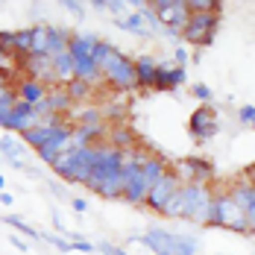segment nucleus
<instances>
[{"mask_svg":"<svg viewBox=\"0 0 255 255\" xmlns=\"http://www.w3.org/2000/svg\"><path fill=\"white\" fill-rule=\"evenodd\" d=\"M53 170L65 182L88 185V179H91V147H71L68 153L53 164Z\"/></svg>","mask_w":255,"mask_h":255,"instance_id":"2","label":"nucleus"},{"mask_svg":"<svg viewBox=\"0 0 255 255\" xmlns=\"http://www.w3.org/2000/svg\"><path fill=\"white\" fill-rule=\"evenodd\" d=\"M47 100H50V109L53 115H59V112H65V109H71V94H68V88H53L47 91Z\"/></svg>","mask_w":255,"mask_h":255,"instance_id":"26","label":"nucleus"},{"mask_svg":"<svg viewBox=\"0 0 255 255\" xmlns=\"http://www.w3.org/2000/svg\"><path fill=\"white\" fill-rule=\"evenodd\" d=\"M124 173V170H121ZM121 173H115V176L103 179V182H97V185H91L88 191H94L97 197H103V200H124V176Z\"/></svg>","mask_w":255,"mask_h":255,"instance_id":"16","label":"nucleus"},{"mask_svg":"<svg viewBox=\"0 0 255 255\" xmlns=\"http://www.w3.org/2000/svg\"><path fill=\"white\" fill-rule=\"evenodd\" d=\"M173 255H197V238L194 235H173V247H170Z\"/></svg>","mask_w":255,"mask_h":255,"instance_id":"25","label":"nucleus"},{"mask_svg":"<svg viewBox=\"0 0 255 255\" xmlns=\"http://www.w3.org/2000/svg\"><path fill=\"white\" fill-rule=\"evenodd\" d=\"M15 65H18V62L12 59V53H9V50H3V47H0V71L12 77V74H15Z\"/></svg>","mask_w":255,"mask_h":255,"instance_id":"33","label":"nucleus"},{"mask_svg":"<svg viewBox=\"0 0 255 255\" xmlns=\"http://www.w3.org/2000/svg\"><path fill=\"white\" fill-rule=\"evenodd\" d=\"M71 205H74V211H88V200H82V197H74Z\"/></svg>","mask_w":255,"mask_h":255,"instance_id":"39","label":"nucleus"},{"mask_svg":"<svg viewBox=\"0 0 255 255\" xmlns=\"http://www.w3.org/2000/svg\"><path fill=\"white\" fill-rule=\"evenodd\" d=\"M9 79H12L9 74H3V71H0V85H9Z\"/></svg>","mask_w":255,"mask_h":255,"instance_id":"46","label":"nucleus"},{"mask_svg":"<svg viewBox=\"0 0 255 255\" xmlns=\"http://www.w3.org/2000/svg\"><path fill=\"white\" fill-rule=\"evenodd\" d=\"M109 9H112L115 15H121V12L127 9V3H121V0H112V3H109Z\"/></svg>","mask_w":255,"mask_h":255,"instance_id":"41","label":"nucleus"},{"mask_svg":"<svg viewBox=\"0 0 255 255\" xmlns=\"http://www.w3.org/2000/svg\"><path fill=\"white\" fill-rule=\"evenodd\" d=\"M220 26V15L217 12H191L188 24L182 29V38L188 44H197V47H205L214 41V32Z\"/></svg>","mask_w":255,"mask_h":255,"instance_id":"3","label":"nucleus"},{"mask_svg":"<svg viewBox=\"0 0 255 255\" xmlns=\"http://www.w3.org/2000/svg\"><path fill=\"white\" fill-rule=\"evenodd\" d=\"M185 79H188L185 68H170L167 62H158V71H155V88L158 91H173Z\"/></svg>","mask_w":255,"mask_h":255,"instance_id":"12","label":"nucleus"},{"mask_svg":"<svg viewBox=\"0 0 255 255\" xmlns=\"http://www.w3.org/2000/svg\"><path fill=\"white\" fill-rule=\"evenodd\" d=\"M103 112H106V115H109V118H118V115H121V112H124V109H121V106H106V109H103Z\"/></svg>","mask_w":255,"mask_h":255,"instance_id":"43","label":"nucleus"},{"mask_svg":"<svg viewBox=\"0 0 255 255\" xmlns=\"http://www.w3.org/2000/svg\"><path fill=\"white\" fill-rule=\"evenodd\" d=\"M0 164H3V155H0Z\"/></svg>","mask_w":255,"mask_h":255,"instance_id":"48","label":"nucleus"},{"mask_svg":"<svg viewBox=\"0 0 255 255\" xmlns=\"http://www.w3.org/2000/svg\"><path fill=\"white\" fill-rule=\"evenodd\" d=\"M21 71H26V79H35V82H56V71H53V59L50 56H29Z\"/></svg>","mask_w":255,"mask_h":255,"instance_id":"11","label":"nucleus"},{"mask_svg":"<svg viewBox=\"0 0 255 255\" xmlns=\"http://www.w3.org/2000/svg\"><path fill=\"white\" fill-rule=\"evenodd\" d=\"M79 118H82V124H85V127H97V124H103V121H100V109H94V106L82 109V112H79Z\"/></svg>","mask_w":255,"mask_h":255,"instance_id":"31","label":"nucleus"},{"mask_svg":"<svg viewBox=\"0 0 255 255\" xmlns=\"http://www.w3.org/2000/svg\"><path fill=\"white\" fill-rule=\"evenodd\" d=\"M53 132H56V127H44L41 121H38V127H32V129H26L24 135H21V141H24L26 147H32V150H38L47 138H50Z\"/></svg>","mask_w":255,"mask_h":255,"instance_id":"22","label":"nucleus"},{"mask_svg":"<svg viewBox=\"0 0 255 255\" xmlns=\"http://www.w3.org/2000/svg\"><path fill=\"white\" fill-rule=\"evenodd\" d=\"M191 94H194V97H197V100H203L205 106H208V103L214 100V91H211V88H208V85H203V82H197V85H194V88H191Z\"/></svg>","mask_w":255,"mask_h":255,"instance_id":"32","label":"nucleus"},{"mask_svg":"<svg viewBox=\"0 0 255 255\" xmlns=\"http://www.w3.org/2000/svg\"><path fill=\"white\" fill-rule=\"evenodd\" d=\"M208 194H214V191H211V185L185 182V185L176 191V197L167 203V208H164V214H161V217H173V220H191V217H194V211L200 208V203H203Z\"/></svg>","mask_w":255,"mask_h":255,"instance_id":"1","label":"nucleus"},{"mask_svg":"<svg viewBox=\"0 0 255 255\" xmlns=\"http://www.w3.org/2000/svg\"><path fill=\"white\" fill-rule=\"evenodd\" d=\"M118 56H121V50H118L115 44H109V41H103V38H100V44L94 47V65H97L100 71H106Z\"/></svg>","mask_w":255,"mask_h":255,"instance_id":"23","label":"nucleus"},{"mask_svg":"<svg viewBox=\"0 0 255 255\" xmlns=\"http://www.w3.org/2000/svg\"><path fill=\"white\" fill-rule=\"evenodd\" d=\"M214 211H217V194H208L200 208L194 211V217H191V223H200V226H214Z\"/></svg>","mask_w":255,"mask_h":255,"instance_id":"19","label":"nucleus"},{"mask_svg":"<svg viewBox=\"0 0 255 255\" xmlns=\"http://www.w3.org/2000/svg\"><path fill=\"white\" fill-rule=\"evenodd\" d=\"M176 173H179V179H182V185H185V182L208 185V182L214 179V167H211V161H205V158H182V161H176Z\"/></svg>","mask_w":255,"mask_h":255,"instance_id":"10","label":"nucleus"},{"mask_svg":"<svg viewBox=\"0 0 255 255\" xmlns=\"http://www.w3.org/2000/svg\"><path fill=\"white\" fill-rule=\"evenodd\" d=\"M97 44H100V38H97L94 32H77V35H71V47H68V50H71V56L79 62V59H91Z\"/></svg>","mask_w":255,"mask_h":255,"instance_id":"14","label":"nucleus"},{"mask_svg":"<svg viewBox=\"0 0 255 255\" xmlns=\"http://www.w3.org/2000/svg\"><path fill=\"white\" fill-rule=\"evenodd\" d=\"M109 141H112V147H118V150H129V147L135 144V135H132V129H127V127H112L109 129Z\"/></svg>","mask_w":255,"mask_h":255,"instance_id":"24","label":"nucleus"},{"mask_svg":"<svg viewBox=\"0 0 255 255\" xmlns=\"http://www.w3.org/2000/svg\"><path fill=\"white\" fill-rule=\"evenodd\" d=\"M153 12L158 18V24L167 26L170 32H182L188 18H191L188 0H153Z\"/></svg>","mask_w":255,"mask_h":255,"instance_id":"4","label":"nucleus"},{"mask_svg":"<svg viewBox=\"0 0 255 255\" xmlns=\"http://www.w3.org/2000/svg\"><path fill=\"white\" fill-rule=\"evenodd\" d=\"M91 9H109V0H94Z\"/></svg>","mask_w":255,"mask_h":255,"instance_id":"45","label":"nucleus"},{"mask_svg":"<svg viewBox=\"0 0 255 255\" xmlns=\"http://www.w3.org/2000/svg\"><path fill=\"white\" fill-rule=\"evenodd\" d=\"M6 161H9V164H12L15 170H29V167L24 164V158H18V155H15V158H6Z\"/></svg>","mask_w":255,"mask_h":255,"instance_id":"40","label":"nucleus"},{"mask_svg":"<svg viewBox=\"0 0 255 255\" xmlns=\"http://www.w3.org/2000/svg\"><path fill=\"white\" fill-rule=\"evenodd\" d=\"M109 124H97V127H85V124H79L74 127V147H94L100 138L109 135Z\"/></svg>","mask_w":255,"mask_h":255,"instance_id":"13","label":"nucleus"},{"mask_svg":"<svg viewBox=\"0 0 255 255\" xmlns=\"http://www.w3.org/2000/svg\"><path fill=\"white\" fill-rule=\"evenodd\" d=\"M62 6H65L71 15H77V18H82V15H85V6H82V3H77V0H65Z\"/></svg>","mask_w":255,"mask_h":255,"instance_id":"36","label":"nucleus"},{"mask_svg":"<svg viewBox=\"0 0 255 255\" xmlns=\"http://www.w3.org/2000/svg\"><path fill=\"white\" fill-rule=\"evenodd\" d=\"M214 226L250 235V223H247V211L238 208L229 194H217V211H214Z\"/></svg>","mask_w":255,"mask_h":255,"instance_id":"5","label":"nucleus"},{"mask_svg":"<svg viewBox=\"0 0 255 255\" xmlns=\"http://www.w3.org/2000/svg\"><path fill=\"white\" fill-rule=\"evenodd\" d=\"M253 129H255V124H253Z\"/></svg>","mask_w":255,"mask_h":255,"instance_id":"49","label":"nucleus"},{"mask_svg":"<svg viewBox=\"0 0 255 255\" xmlns=\"http://www.w3.org/2000/svg\"><path fill=\"white\" fill-rule=\"evenodd\" d=\"M3 220H6V223H9V226H12L15 232H21L24 238H41V232H38V229H32L29 223H24V217H18V214H6Z\"/></svg>","mask_w":255,"mask_h":255,"instance_id":"27","label":"nucleus"},{"mask_svg":"<svg viewBox=\"0 0 255 255\" xmlns=\"http://www.w3.org/2000/svg\"><path fill=\"white\" fill-rule=\"evenodd\" d=\"M135 71H138V88H155V71H158V62H155L153 56H138Z\"/></svg>","mask_w":255,"mask_h":255,"instance_id":"17","label":"nucleus"},{"mask_svg":"<svg viewBox=\"0 0 255 255\" xmlns=\"http://www.w3.org/2000/svg\"><path fill=\"white\" fill-rule=\"evenodd\" d=\"M12 203H15V197L9 191H0V205H12Z\"/></svg>","mask_w":255,"mask_h":255,"instance_id":"42","label":"nucleus"},{"mask_svg":"<svg viewBox=\"0 0 255 255\" xmlns=\"http://www.w3.org/2000/svg\"><path fill=\"white\" fill-rule=\"evenodd\" d=\"M217 118H214V112H211V106H200L194 115H191V121H188V132H191V138L197 141V144H205L208 138H214L217 135Z\"/></svg>","mask_w":255,"mask_h":255,"instance_id":"9","label":"nucleus"},{"mask_svg":"<svg viewBox=\"0 0 255 255\" xmlns=\"http://www.w3.org/2000/svg\"><path fill=\"white\" fill-rule=\"evenodd\" d=\"M47 97V88H44V82H35V79H21V85H18V100L24 103H41Z\"/></svg>","mask_w":255,"mask_h":255,"instance_id":"18","label":"nucleus"},{"mask_svg":"<svg viewBox=\"0 0 255 255\" xmlns=\"http://www.w3.org/2000/svg\"><path fill=\"white\" fill-rule=\"evenodd\" d=\"M9 244H12L15 250H21V253H26V250H29V244H26L21 235H12V238H9Z\"/></svg>","mask_w":255,"mask_h":255,"instance_id":"38","label":"nucleus"},{"mask_svg":"<svg viewBox=\"0 0 255 255\" xmlns=\"http://www.w3.org/2000/svg\"><path fill=\"white\" fill-rule=\"evenodd\" d=\"M238 121L253 127L255 124V106H241V109H238Z\"/></svg>","mask_w":255,"mask_h":255,"instance_id":"34","label":"nucleus"},{"mask_svg":"<svg viewBox=\"0 0 255 255\" xmlns=\"http://www.w3.org/2000/svg\"><path fill=\"white\" fill-rule=\"evenodd\" d=\"M0 47L12 53V47H15V29H0Z\"/></svg>","mask_w":255,"mask_h":255,"instance_id":"35","label":"nucleus"},{"mask_svg":"<svg viewBox=\"0 0 255 255\" xmlns=\"http://www.w3.org/2000/svg\"><path fill=\"white\" fill-rule=\"evenodd\" d=\"M173 62H176V68H185V65H188V50H185V47H176Z\"/></svg>","mask_w":255,"mask_h":255,"instance_id":"37","label":"nucleus"},{"mask_svg":"<svg viewBox=\"0 0 255 255\" xmlns=\"http://www.w3.org/2000/svg\"><path fill=\"white\" fill-rule=\"evenodd\" d=\"M41 238H44V244H53L59 253H74V244H68V238H62V235H47V232H41Z\"/></svg>","mask_w":255,"mask_h":255,"instance_id":"30","label":"nucleus"},{"mask_svg":"<svg viewBox=\"0 0 255 255\" xmlns=\"http://www.w3.org/2000/svg\"><path fill=\"white\" fill-rule=\"evenodd\" d=\"M18 153H24L21 144H18V138H15V135H3V138H0V155H3V158H15Z\"/></svg>","mask_w":255,"mask_h":255,"instance_id":"28","label":"nucleus"},{"mask_svg":"<svg viewBox=\"0 0 255 255\" xmlns=\"http://www.w3.org/2000/svg\"><path fill=\"white\" fill-rule=\"evenodd\" d=\"M182 188V179H179L176 170H167L164 176L155 182L153 188H150V194H147V208L153 211V214H164V208H167V203L176 197V191Z\"/></svg>","mask_w":255,"mask_h":255,"instance_id":"6","label":"nucleus"},{"mask_svg":"<svg viewBox=\"0 0 255 255\" xmlns=\"http://www.w3.org/2000/svg\"><path fill=\"white\" fill-rule=\"evenodd\" d=\"M244 179H247V182H253V185H255V164H253V167H247V170H244Z\"/></svg>","mask_w":255,"mask_h":255,"instance_id":"44","label":"nucleus"},{"mask_svg":"<svg viewBox=\"0 0 255 255\" xmlns=\"http://www.w3.org/2000/svg\"><path fill=\"white\" fill-rule=\"evenodd\" d=\"M68 94H71V100H85L88 94H91V85L88 82H82V79H74V82H68Z\"/></svg>","mask_w":255,"mask_h":255,"instance_id":"29","label":"nucleus"},{"mask_svg":"<svg viewBox=\"0 0 255 255\" xmlns=\"http://www.w3.org/2000/svg\"><path fill=\"white\" fill-rule=\"evenodd\" d=\"M141 173H144V182H147V188H153L155 182H158V179L167 173V161H164V158H158V155H150V158L144 161Z\"/></svg>","mask_w":255,"mask_h":255,"instance_id":"20","label":"nucleus"},{"mask_svg":"<svg viewBox=\"0 0 255 255\" xmlns=\"http://www.w3.org/2000/svg\"><path fill=\"white\" fill-rule=\"evenodd\" d=\"M103 77L112 82V88H118V91H132V88H138V71H135V62L129 59V56H118L106 71H103Z\"/></svg>","mask_w":255,"mask_h":255,"instance_id":"8","label":"nucleus"},{"mask_svg":"<svg viewBox=\"0 0 255 255\" xmlns=\"http://www.w3.org/2000/svg\"><path fill=\"white\" fill-rule=\"evenodd\" d=\"M71 147H74V127L59 124V127H56V132H53L50 138H47V141L35 150V153H38V158H41L44 164H50V167H53L62 155L71 150Z\"/></svg>","mask_w":255,"mask_h":255,"instance_id":"7","label":"nucleus"},{"mask_svg":"<svg viewBox=\"0 0 255 255\" xmlns=\"http://www.w3.org/2000/svg\"><path fill=\"white\" fill-rule=\"evenodd\" d=\"M0 191H6V176L0 173Z\"/></svg>","mask_w":255,"mask_h":255,"instance_id":"47","label":"nucleus"},{"mask_svg":"<svg viewBox=\"0 0 255 255\" xmlns=\"http://www.w3.org/2000/svg\"><path fill=\"white\" fill-rule=\"evenodd\" d=\"M71 47V29L62 26H47V44H44V56H59Z\"/></svg>","mask_w":255,"mask_h":255,"instance_id":"15","label":"nucleus"},{"mask_svg":"<svg viewBox=\"0 0 255 255\" xmlns=\"http://www.w3.org/2000/svg\"><path fill=\"white\" fill-rule=\"evenodd\" d=\"M147 21H144V15L141 12H129L124 18H118V29H124V32H132V35H150V29H147Z\"/></svg>","mask_w":255,"mask_h":255,"instance_id":"21","label":"nucleus"}]
</instances>
